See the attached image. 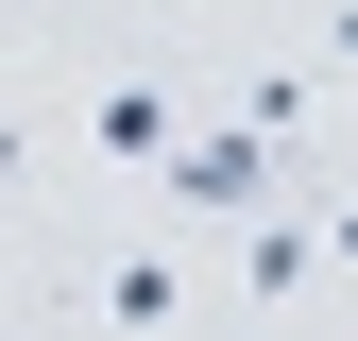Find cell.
Here are the masks:
<instances>
[{"label": "cell", "instance_id": "6da1fadb", "mask_svg": "<svg viewBox=\"0 0 358 341\" xmlns=\"http://www.w3.org/2000/svg\"><path fill=\"white\" fill-rule=\"evenodd\" d=\"M273 170H290V154H273V119H222V137H188V154L154 170V188H171V205H205V222H239Z\"/></svg>", "mask_w": 358, "mask_h": 341}, {"label": "cell", "instance_id": "7a4b0ae2", "mask_svg": "<svg viewBox=\"0 0 358 341\" xmlns=\"http://www.w3.org/2000/svg\"><path fill=\"white\" fill-rule=\"evenodd\" d=\"M171 307H188V273H171V256H120V273H103V324H120V341H154Z\"/></svg>", "mask_w": 358, "mask_h": 341}, {"label": "cell", "instance_id": "3957f363", "mask_svg": "<svg viewBox=\"0 0 358 341\" xmlns=\"http://www.w3.org/2000/svg\"><path fill=\"white\" fill-rule=\"evenodd\" d=\"M103 154H137V170H171L188 137H171V103H154V85H120V103H103Z\"/></svg>", "mask_w": 358, "mask_h": 341}, {"label": "cell", "instance_id": "277c9868", "mask_svg": "<svg viewBox=\"0 0 358 341\" xmlns=\"http://www.w3.org/2000/svg\"><path fill=\"white\" fill-rule=\"evenodd\" d=\"M324 52H341V68H358V0H341V17H324Z\"/></svg>", "mask_w": 358, "mask_h": 341}, {"label": "cell", "instance_id": "5b68a950", "mask_svg": "<svg viewBox=\"0 0 358 341\" xmlns=\"http://www.w3.org/2000/svg\"><path fill=\"white\" fill-rule=\"evenodd\" d=\"M0 170H17V119H0Z\"/></svg>", "mask_w": 358, "mask_h": 341}]
</instances>
